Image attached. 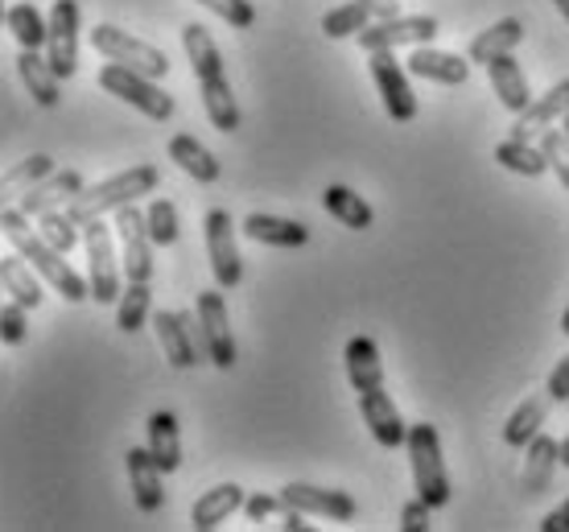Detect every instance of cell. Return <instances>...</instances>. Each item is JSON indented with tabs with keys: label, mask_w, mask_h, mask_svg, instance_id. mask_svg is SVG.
<instances>
[{
	"label": "cell",
	"mask_w": 569,
	"mask_h": 532,
	"mask_svg": "<svg viewBox=\"0 0 569 532\" xmlns=\"http://www.w3.org/2000/svg\"><path fill=\"white\" fill-rule=\"evenodd\" d=\"M0 235L13 244V252H21V257L38 269V277L54 289L62 302L79 305V302H87V298H91V289H87L83 277L74 273L71 264H67V257H62V252L46 240L42 231L33 228V219H29L21 207H4V211H0Z\"/></svg>",
	"instance_id": "6da1fadb"
},
{
	"label": "cell",
	"mask_w": 569,
	"mask_h": 532,
	"mask_svg": "<svg viewBox=\"0 0 569 532\" xmlns=\"http://www.w3.org/2000/svg\"><path fill=\"white\" fill-rule=\"evenodd\" d=\"M182 50L190 58V71L199 79L202 91V108H207V120L211 129L219 132H236L240 129V103H236V91H231L228 67H223V54L214 38L202 26H182Z\"/></svg>",
	"instance_id": "7a4b0ae2"
},
{
	"label": "cell",
	"mask_w": 569,
	"mask_h": 532,
	"mask_svg": "<svg viewBox=\"0 0 569 532\" xmlns=\"http://www.w3.org/2000/svg\"><path fill=\"white\" fill-rule=\"evenodd\" d=\"M157 187H161V170L149 165V161H141V165H132V170L103 178V182H96V187H83L79 194H74L71 207H67V215L83 228L87 219L112 215V211H120V207L137 202L141 194H153Z\"/></svg>",
	"instance_id": "3957f363"
},
{
	"label": "cell",
	"mask_w": 569,
	"mask_h": 532,
	"mask_svg": "<svg viewBox=\"0 0 569 532\" xmlns=\"http://www.w3.org/2000/svg\"><path fill=\"white\" fill-rule=\"evenodd\" d=\"M116 228L108 219H87L83 248H87V289L100 305H116L124 293V264L116 257Z\"/></svg>",
	"instance_id": "277c9868"
},
{
	"label": "cell",
	"mask_w": 569,
	"mask_h": 532,
	"mask_svg": "<svg viewBox=\"0 0 569 532\" xmlns=\"http://www.w3.org/2000/svg\"><path fill=\"white\" fill-rule=\"evenodd\" d=\"M405 450H409V466H413L417 495H421L429 508H441L446 500H450V475H446V462H441L438 430H433V425H426V421L409 425Z\"/></svg>",
	"instance_id": "5b68a950"
},
{
	"label": "cell",
	"mask_w": 569,
	"mask_h": 532,
	"mask_svg": "<svg viewBox=\"0 0 569 532\" xmlns=\"http://www.w3.org/2000/svg\"><path fill=\"white\" fill-rule=\"evenodd\" d=\"M100 87L108 91V96H116V100L132 103L141 116H149V120H170L173 116V96L170 91H161L157 87V79H149V74L132 71V67H124V62H108L100 71Z\"/></svg>",
	"instance_id": "8992f818"
},
{
	"label": "cell",
	"mask_w": 569,
	"mask_h": 532,
	"mask_svg": "<svg viewBox=\"0 0 569 532\" xmlns=\"http://www.w3.org/2000/svg\"><path fill=\"white\" fill-rule=\"evenodd\" d=\"M112 228L120 240V264H124V281L149 285L153 281V235H149V219L137 211V202L112 211Z\"/></svg>",
	"instance_id": "52a82bcc"
},
{
	"label": "cell",
	"mask_w": 569,
	"mask_h": 532,
	"mask_svg": "<svg viewBox=\"0 0 569 532\" xmlns=\"http://www.w3.org/2000/svg\"><path fill=\"white\" fill-rule=\"evenodd\" d=\"M153 331H157L161 351H166V360H170V368H178V372L207 360L199 314H186V310H153Z\"/></svg>",
	"instance_id": "ba28073f"
},
{
	"label": "cell",
	"mask_w": 569,
	"mask_h": 532,
	"mask_svg": "<svg viewBox=\"0 0 569 532\" xmlns=\"http://www.w3.org/2000/svg\"><path fill=\"white\" fill-rule=\"evenodd\" d=\"M91 46H96L108 62H124L132 71L149 74V79H166V74H170V58L161 54L157 46L132 38L129 29H120V26H96L91 29Z\"/></svg>",
	"instance_id": "9c48e42d"
},
{
	"label": "cell",
	"mask_w": 569,
	"mask_h": 532,
	"mask_svg": "<svg viewBox=\"0 0 569 532\" xmlns=\"http://www.w3.org/2000/svg\"><path fill=\"white\" fill-rule=\"evenodd\" d=\"M371 79H376V91L385 100V112L397 120V124H409L417 116V96L413 83H409V67H400L397 50H376L368 54Z\"/></svg>",
	"instance_id": "30bf717a"
},
{
	"label": "cell",
	"mask_w": 569,
	"mask_h": 532,
	"mask_svg": "<svg viewBox=\"0 0 569 532\" xmlns=\"http://www.w3.org/2000/svg\"><path fill=\"white\" fill-rule=\"evenodd\" d=\"M202 228H207V257H211L214 285L228 293V289H236L243 281V260L240 248H236V219L223 207H214V211H207Z\"/></svg>",
	"instance_id": "8fae6325"
},
{
	"label": "cell",
	"mask_w": 569,
	"mask_h": 532,
	"mask_svg": "<svg viewBox=\"0 0 569 532\" xmlns=\"http://www.w3.org/2000/svg\"><path fill=\"white\" fill-rule=\"evenodd\" d=\"M194 314H199L202 327V347H207V360L214 368H236V334H231L228 322V302H223V289H202L199 302H194Z\"/></svg>",
	"instance_id": "7c38bea8"
},
{
	"label": "cell",
	"mask_w": 569,
	"mask_h": 532,
	"mask_svg": "<svg viewBox=\"0 0 569 532\" xmlns=\"http://www.w3.org/2000/svg\"><path fill=\"white\" fill-rule=\"evenodd\" d=\"M79 0H54L50 9V33H46V58L58 79H74L79 71Z\"/></svg>",
	"instance_id": "4fadbf2b"
},
{
	"label": "cell",
	"mask_w": 569,
	"mask_h": 532,
	"mask_svg": "<svg viewBox=\"0 0 569 532\" xmlns=\"http://www.w3.org/2000/svg\"><path fill=\"white\" fill-rule=\"evenodd\" d=\"M438 21L433 17H385V21H371L363 33H359V46L376 54V50H400V46H429L438 38Z\"/></svg>",
	"instance_id": "5bb4252c"
},
{
	"label": "cell",
	"mask_w": 569,
	"mask_h": 532,
	"mask_svg": "<svg viewBox=\"0 0 569 532\" xmlns=\"http://www.w3.org/2000/svg\"><path fill=\"white\" fill-rule=\"evenodd\" d=\"M284 500V508H298L306 516H322V520H356L359 516V504L339 488H313V483H284L277 491Z\"/></svg>",
	"instance_id": "9a60e30c"
},
{
	"label": "cell",
	"mask_w": 569,
	"mask_h": 532,
	"mask_svg": "<svg viewBox=\"0 0 569 532\" xmlns=\"http://www.w3.org/2000/svg\"><path fill=\"white\" fill-rule=\"evenodd\" d=\"M359 413H363V425H368V433L385 450L405 446V438H409V425L400 421V409H397V401H392V397L385 392V384H380V389L359 392Z\"/></svg>",
	"instance_id": "2e32d148"
},
{
	"label": "cell",
	"mask_w": 569,
	"mask_h": 532,
	"mask_svg": "<svg viewBox=\"0 0 569 532\" xmlns=\"http://www.w3.org/2000/svg\"><path fill=\"white\" fill-rule=\"evenodd\" d=\"M83 187L87 182L79 170H54L50 178H42L38 187L29 190L17 207H21L29 219H42V215H50V211H67V207L74 202V194H79Z\"/></svg>",
	"instance_id": "e0dca14e"
},
{
	"label": "cell",
	"mask_w": 569,
	"mask_h": 532,
	"mask_svg": "<svg viewBox=\"0 0 569 532\" xmlns=\"http://www.w3.org/2000/svg\"><path fill=\"white\" fill-rule=\"evenodd\" d=\"M409 74H417V79H429V83H441V87H458L470 79V58L462 54H450V50H433V42L429 46H413V54H409Z\"/></svg>",
	"instance_id": "ac0fdd59"
},
{
	"label": "cell",
	"mask_w": 569,
	"mask_h": 532,
	"mask_svg": "<svg viewBox=\"0 0 569 532\" xmlns=\"http://www.w3.org/2000/svg\"><path fill=\"white\" fill-rule=\"evenodd\" d=\"M566 112H569V79H561V83H553L549 91H545L541 100H532L525 112L516 116L512 137H520V141H532V137H541L545 129H553Z\"/></svg>",
	"instance_id": "d6986e66"
},
{
	"label": "cell",
	"mask_w": 569,
	"mask_h": 532,
	"mask_svg": "<svg viewBox=\"0 0 569 532\" xmlns=\"http://www.w3.org/2000/svg\"><path fill=\"white\" fill-rule=\"evenodd\" d=\"M124 462H129V483H132V500H137V508H141V512H161V504H166L161 475H166V471L157 466L149 446H132L129 454H124Z\"/></svg>",
	"instance_id": "ffe728a7"
},
{
	"label": "cell",
	"mask_w": 569,
	"mask_h": 532,
	"mask_svg": "<svg viewBox=\"0 0 569 532\" xmlns=\"http://www.w3.org/2000/svg\"><path fill=\"white\" fill-rule=\"evenodd\" d=\"M342 363H347V380L356 392L380 389L385 384V360H380V347L368 334H356L347 351H342Z\"/></svg>",
	"instance_id": "44dd1931"
},
{
	"label": "cell",
	"mask_w": 569,
	"mask_h": 532,
	"mask_svg": "<svg viewBox=\"0 0 569 532\" xmlns=\"http://www.w3.org/2000/svg\"><path fill=\"white\" fill-rule=\"evenodd\" d=\"M17 74H21V83H26V91L33 96L38 108H58V100H62V79L54 74L50 58H42L38 50H21L17 54Z\"/></svg>",
	"instance_id": "7402d4cb"
},
{
	"label": "cell",
	"mask_w": 569,
	"mask_h": 532,
	"mask_svg": "<svg viewBox=\"0 0 569 532\" xmlns=\"http://www.w3.org/2000/svg\"><path fill=\"white\" fill-rule=\"evenodd\" d=\"M50 173H54V158H50V153H29L26 161L9 165V170L0 173V211H4V207H17V202L26 199L42 178H50Z\"/></svg>",
	"instance_id": "603a6c76"
},
{
	"label": "cell",
	"mask_w": 569,
	"mask_h": 532,
	"mask_svg": "<svg viewBox=\"0 0 569 532\" xmlns=\"http://www.w3.org/2000/svg\"><path fill=\"white\" fill-rule=\"evenodd\" d=\"M243 500H248V495H243L240 483H219V488L202 491L199 500H194V508H190V524H194L199 532L219 529L231 512H240Z\"/></svg>",
	"instance_id": "cb8c5ba5"
},
{
	"label": "cell",
	"mask_w": 569,
	"mask_h": 532,
	"mask_svg": "<svg viewBox=\"0 0 569 532\" xmlns=\"http://www.w3.org/2000/svg\"><path fill=\"white\" fill-rule=\"evenodd\" d=\"M487 79H491V91L499 96V103L512 116H520L532 103V91H528V79L520 71V62L512 54H499L496 62H487Z\"/></svg>",
	"instance_id": "d4e9b609"
},
{
	"label": "cell",
	"mask_w": 569,
	"mask_h": 532,
	"mask_svg": "<svg viewBox=\"0 0 569 532\" xmlns=\"http://www.w3.org/2000/svg\"><path fill=\"white\" fill-rule=\"evenodd\" d=\"M549 404H553L549 389L525 397V401H520L512 409V413H508V421H503V442H508V446H520V450H525L528 442H532V438L541 433L545 418H549Z\"/></svg>",
	"instance_id": "484cf974"
},
{
	"label": "cell",
	"mask_w": 569,
	"mask_h": 532,
	"mask_svg": "<svg viewBox=\"0 0 569 532\" xmlns=\"http://www.w3.org/2000/svg\"><path fill=\"white\" fill-rule=\"evenodd\" d=\"M243 235L257 240V244H269V248L310 244V228L298 223V219H281V215H248L243 219Z\"/></svg>",
	"instance_id": "4316f807"
},
{
	"label": "cell",
	"mask_w": 569,
	"mask_h": 532,
	"mask_svg": "<svg viewBox=\"0 0 569 532\" xmlns=\"http://www.w3.org/2000/svg\"><path fill=\"white\" fill-rule=\"evenodd\" d=\"M0 285H4V293H9L13 302L26 305V310H38V305H42V277H38V269H33L21 252L0 257Z\"/></svg>",
	"instance_id": "83f0119b"
},
{
	"label": "cell",
	"mask_w": 569,
	"mask_h": 532,
	"mask_svg": "<svg viewBox=\"0 0 569 532\" xmlns=\"http://www.w3.org/2000/svg\"><path fill=\"white\" fill-rule=\"evenodd\" d=\"M520 42H525V26H520L516 17H503V21H496V26L483 29V33L470 42L467 58L475 67H487V62H496L499 54H512Z\"/></svg>",
	"instance_id": "f1b7e54d"
},
{
	"label": "cell",
	"mask_w": 569,
	"mask_h": 532,
	"mask_svg": "<svg viewBox=\"0 0 569 532\" xmlns=\"http://www.w3.org/2000/svg\"><path fill=\"white\" fill-rule=\"evenodd\" d=\"M149 454L157 459V466L173 475L178 466H182V438H178V418L173 413H153L149 418Z\"/></svg>",
	"instance_id": "f546056e"
},
{
	"label": "cell",
	"mask_w": 569,
	"mask_h": 532,
	"mask_svg": "<svg viewBox=\"0 0 569 532\" xmlns=\"http://www.w3.org/2000/svg\"><path fill=\"white\" fill-rule=\"evenodd\" d=\"M170 161H178L194 182H219V161H214V153L207 149L202 141H194L190 132H178V137H170Z\"/></svg>",
	"instance_id": "4dcf8cb0"
},
{
	"label": "cell",
	"mask_w": 569,
	"mask_h": 532,
	"mask_svg": "<svg viewBox=\"0 0 569 532\" xmlns=\"http://www.w3.org/2000/svg\"><path fill=\"white\" fill-rule=\"evenodd\" d=\"M322 207L339 219L342 228H351V231H368L371 223H376V211L368 207V199L356 194L351 187H327L322 190Z\"/></svg>",
	"instance_id": "1f68e13d"
},
{
	"label": "cell",
	"mask_w": 569,
	"mask_h": 532,
	"mask_svg": "<svg viewBox=\"0 0 569 532\" xmlns=\"http://www.w3.org/2000/svg\"><path fill=\"white\" fill-rule=\"evenodd\" d=\"M557 442L537 433L532 442L525 446V491L528 495H541L549 483H553V466H557Z\"/></svg>",
	"instance_id": "d6a6232c"
},
{
	"label": "cell",
	"mask_w": 569,
	"mask_h": 532,
	"mask_svg": "<svg viewBox=\"0 0 569 532\" xmlns=\"http://www.w3.org/2000/svg\"><path fill=\"white\" fill-rule=\"evenodd\" d=\"M496 161L508 173H520V178H541V173L549 170V161H545L541 144L520 141V137H508V141H499L496 144Z\"/></svg>",
	"instance_id": "836d02e7"
},
{
	"label": "cell",
	"mask_w": 569,
	"mask_h": 532,
	"mask_svg": "<svg viewBox=\"0 0 569 532\" xmlns=\"http://www.w3.org/2000/svg\"><path fill=\"white\" fill-rule=\"evenodd\" d=\"M9 33L17 38L21 50H42L46 46V33H50V17L38 13V4L33 0H17L13 9H9Z\"/></svg>",
	"instance_id": "e575fe53"
},
{
	"label": "cell",
	"mask_w": 569,
	"mask_h": 532,
	"mask_svg": "<svg viewBox=\"0 0 569 532\" xmlns=\"http://www.w3.org/2000/svg\"><path fill=\"white\" fill-rule=\"evenodd\" d=\"M153 318V293L149 285H137V281H124V293L116 302V327L124 334H137Z\"/></svg>",
	"instance_id": "d590c367"
},
{
	"label": "cell",
	"mask_w": 569,
	"mask_h": 532,
	"mask_svg": "<svg viewBox=\"0 0 569 532\" xmlns=\"http://www.w3.org/2000/svg\"><path fill=\"white\" fill-rule=\"evenodd\" d=\"M38 231H42L46 240H50L62 257H67V252H74V244L83 240V228H79L67 211H50V215H42V219H38Z\"/></svg>",
	"instance_id": "8d00e7d4"
},
{
	"label": "cell",
	"mask_w": 569,
	"mask_h": 532,
	"mask_svg": "<svg viewBox=\"0 0 569 532\" xmlns=\"http://www.w3.org/2000/svg\"><path fill=\"white\" fill-rule=\"evenodd\" d=\"M144 219H149V235H153L157 248L178 244V207H173L170 199H153V202H149Z\"/></svg>",
	"instance_id": "74e56055"
},
{
	"label": "cell",
	"mask_w": 569,
	"mask_h": 532,
	"mask_svg": "<svg viewBox=\"0 0 569 532\" xmlns=\"http://www.w3.org/2000/svg\"><path fill=\"white\" fill-rule=\"evenodd\" d=\"M541 153L549 161V170L557 173V182L569 190V137L561 129H545L541 132Z\"/></svg>",
	"instance_id": "f35d334b"
},
{
	"label": "cell",
	"mask_w": 569,
	"mask_h": 532,
	"mask_svg": "<svg viewBox=\"0 0 569 532\" xmlns=\"http://www.w3.org/2000/svg\"><path fill=\"white\" fill-rule=\"evenodd\" d=\"M202 9H211L219 21H228L231 29H252L257 26V9L252 0H199Z\"/></svg>",
	"instance_id": "ab89813d"
},
{
	"label": "cell",
	"mask_w": 569,
	"mask_h": 532,
	"mask_svg": "<svg viewBox=\"0 0 569 532\" xmlns=\"http://www.w3.org/2000/svg\"><path fill=\"white\" fill-rule=\"evenodd\" d=\"M29 334V310L21 302H0V343L21 347Z\"/></svg>",
	"instance_id": "60d3db41"
},
{
	"label": "cell",
	"mask_w": 569,
	"mask_h": 532,
	"mask_svg": "<svg viewBox=\"0 0 569 532\" xmlns=\"http://www.w3.org/2000/svg\"><path fill=\"white\" fill-rule=\"evenodd\" d=\"M243 512H248V520H269V516H277V512H284V500L281 495H248V500H243Z\"/></svg>",
	"instance_id": "b9f144b4"
},
{
	"label": "cell",
	"mask_w": 569,
	"mask_h": 532,
	"mask_svg": "<svg viewBox=\"0 0 569 532\" xmlns=\"http://www.w3.org/2000/svg\"><path fill=\"white\" fill-rule=\"evenodd\" d=\"M429 512H433V508H429L421 495H417V500H409V504L400 508V529H405V532H426L429 529Z\"/></svg>",
	"instance_id": "7bdbcfd3"
},
{
	"label": "cell",
	"mask_w": 569,
	"mask_h": 532,
	"mask_svg": "<svg viewBox=\"0 0 569 532\" xmlns=\"http://www.w3.org/2000/svg\"><path fill=\"white\" fill-rule=\"evenodd\" d=\"M545 389H549L553 401H569V355L549 372V384H545Z\"/></svg>",
	"instance_id": "ee69618b"
},
{
	"label": "cell",
	"mask_w": 569,
	"mask_h": 532,
	"mask_svg": "<svg viewBox=\"0 0 569 532\" xmlns=\"http://www.w3.org/2000/svg\"><path fill=\"white\" fill-rule=\"evenodd\" d=\"M281 529L284 532H313V524H310V516H306V512H298V508H284Z\"/></svg>",
	"instance_id": "f6af8a7d"
},
{
	"label": "cell",
	"mask_w": 569,
	"mask_h": 532,
	"mask_svg": "<svg viewBox=\"0 0 569 532\" xmlns=\"http://www.w3.org/2000/svg\"><path fill=\"white\" fill-rule=\"evenodd\" d=\"M541 532H569V500L561 508H553V512L541 520Z\"/></svg>",
	"instance_id": "bcb514c9"
},
{
	"label": "cell",
	"mask_w": 569,
	"mask_h": 532,
	"mask_svg": "<svg viewBox=\"0 0 569 532\" xmlns=\"http://www.w3.org/2000/svg\"><path fill=\"white\" fill-rule=\"evenodd\" d=\"M557 459H561V466H569V438L566 442H557Z\"/></svg>",
	"instance_id": "7dc6e473"
},
{
	"label": "cell",
	"mask_w": 569,
	"mask_h": 532,
	"mask_svg": "<svg viewBox=\"0 0 569 532\" xmlns=\"http://www.w3.org/2000/svg\"><path fill=\"white\" fill-rule=\"evenodd\" d=\"M553 4H557V13L566 17V26H569V0H553Z\"/></svg>",
	"instance_id": "c3c4849f"
},
{
	"label": "cell",
	"mask_w": 569,
	"mask_h": 532,
	"mask_svg": "<svg viewBox=\"0 0 569 532\" xmlns=\"http://www.w3.org/2000/svg\"><path fill=\"white\" fill-rule=\"evenodd\" d=\"M561 334H569V305H566V314H561Z\"/></svg>",
	"instance_id": "681fc988"
},
{
	"label": "cell",
	"mask_w": 569,
	"mask_h": 532,
	"mask_svg": "<svg viewBox=\"0 0 569 532\" xmlns=\"http://www.w3.org/2000/svg\"><path fill=\"white\" fill-rule=\"evenodd\" d=\"M4 21H9V9H4V0H0V26H4Z\"/></svg>",
	"instance_id": "f907efd6"
},
{
	"label": "cell",
	"mask_w": 569,
	"mask_h": 532,
	"mask_svg": "<svg viewBox=\"0 0 569 532\" xmlns=\"http://www.w3.org/2000/svg\"><path fill=\"white\" fill-rule=\"evenodd\" d=\"M561 132H566V137H569V112L561 116Z\"/></svg>",
	"instance_id": "816d5d0a"
},
{
	"label": "cell",
	"mask_w": 569,
	"mask_h": 532,
	"mask_svg": "<svg viewBox=\"0 0 569 532\" xmlns=\"http://www.w3.org/2000/svg\"><path fill=\"white\" fill-rule=\"evenodd\" d=\"M368 4H397V0H368Z\"/></svg>",
	"instance_id": "f5cc1de1"
},
{
	"label": "cell",
	"mask_w": 569,
	"mask_h": 532,
	"mask_svg": "<svg viewBox=\"0 0 569 532\" xmlns=\"http://www.w3.org/2000/svg\"><path fill=\"white\" fill-rule=\"evenodd\" d=\"M0 293H4V285H0Z\"/></svg>",
	"instance_id": "db71d44e"
}]
</instances>
